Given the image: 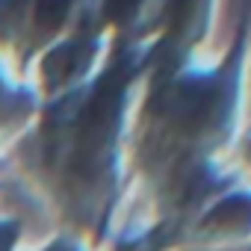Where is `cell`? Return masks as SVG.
Here are the masks:
<instances>
[{
    "instance_id": "1",
    "label": "cell",
    "mask_w": 251,
    "mask_h": 251,
    "mask_svg": "<svg viewBox=\"0 0 251 251\" xmlns=\"http://www.w3.org/2000/svg\"><path fill=\"white\" fill-rule=\"evenodd\" d=\"M248 216H251V201L248 198H227L225 204L216 207L213 222H219V225H236V222H245Z\"/></svg>"
}]
</instances>
